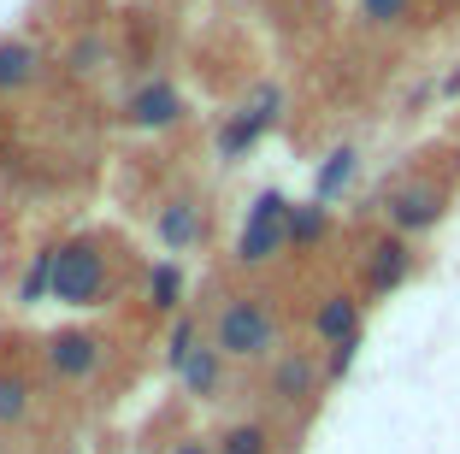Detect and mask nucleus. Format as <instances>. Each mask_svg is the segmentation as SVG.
<instances>
[{
    "label": "nucleus",
    "instance_id": "nucleus-1",
    "mask_svg": "<svg viewBox=\"0 0 460 454\" xmlns=\"http://www.w3.org/2000/svg\"><path fill=\"white\" fill-rule=\"evenodd\" d=\"M213 348L225 361H243V366L278 361L284 354V325H278L266 295H230L213 319Z\"/></svg>",
    "mask_w": 460,
    "mask_h": 454
},
{
    "label": "nucleus",
    "instance_id": "nucleus-2",
    "mask_svg": "<svg viewBox=\"0 0 460 454\" xmlns=\"http://www.w3.org/2000/svg\"><path fill=\"white\" fill-rule=\"evenodd\" d=\"M112 278H107V254L101 242L77 236L54 248V301L59 307H107Z\"/></svg>",
    "mask_w": 460,
    "mask_h": 454
},
{
    "label": "nucleus",
    "instance_id": "nucleus-3",
    "mask_svg": "<svg viewBox=\"0 0 460 454\" xmlns=\"http://www.w3.org/2000/svg\"><path fill=\"white\" fill-rule=\"evenodd\" d=\"M289 207L296 200L284 195V189H260L254 207H248L243 218V236H236V260L243 266H271V260L289 248Z\"/></svg>",
    "mask_w": 460,
    "mask_h": 454
},
{
    "label": "nucleus",
    "instance_id": "nucleus-4",
    "mask_svg": "<svg viewBox=\"0 0 460 454\" xmlns=\"http://www.w3.org/2000/svg\"><path fill=\"white\" fill-rule=\"evenodd\" d=\"M278 119H284V89H278V83H260L254 101H243V107H236L225 124H218V160L236 165V160H243V154H248V147H254Z\"/></svg>",
    "mask_w": 460,
    "mask_h": 454
},
{
    "label": "nucleus",
    "instance_id": "nucleus-5",
    "mask_svg": "<svg viewBox=\"0 0 460 454\" xmlns=\"http://www.w3.org/2000/svg\"><path fill=\"white\" fill-rule=\"evenodd\" d=\"M48 372L59 378V384H89V378L101 372V361H107V336L101 331H83V325H66V331L48 336Z\"/></svg>",
    "mask_w": 460,
    "mask_h": 454
},
{
    "label": "nucleus",
    "instance_id": "nucleus-6",
    "mask_svg": "<svg viewBox=\"0 0 460 454\" xmlns=\"http://www.w3.org/2000/svg\"><path fill=\"white\" fill-rule=\"evenodd\" d=\"M319 384H325V361H319L313 348H284L266 372V396L278 401V407H307V401L319 396Z\"/></svg>",
    "mask_w": 460,
    "mask_h": 454
},
{
    "label": "nucleus",
    "instance_id": "nucleus-7",
    "mask_svg": "<svg viewBox=\"0 0 460 454\" xmlns=\"http://www.w3.org/2000/svg\"><path fill=\"white\" fill-rule=\"evenodd\" d=\"M384 213H390V230L395 236H425V230H437L443 225V213H448V195L443 189H431V183H402L390 195V207H384Z\"/></svg>",
    "mask_w": 460,
    "mask_h": 454
},
{
    "label": "nucleus",
    "instance_id": "nucleus-8",
    "mask_svg": "<svg viewBox=\"0 0 460 454\" xmlns=\"http://www.w3.org/2000/svg\"><path fill=\"white\" fill-rule=\"evenodd\" d=\"M407 278H413V242L407 236L390 230L366 248V295H395Z\"/></svg>",
    "mask_w": 460,
    "mask_h": 454
},
{
    "label": "nucleus",
    "instance_id": "nucleus-9",
    "mask_svg": "<svg viewBox=\"0 0 460 454\" xmlns=\"http://www.w3.org/2000/svg\"><path fill=\"white\" fill-rule=\"evenodd\" d=\"M201 230H207V207L195 195H177V200H165L160 213H154V236H160V248H172V254L195 248Z\"/></svg>",
    "mask_w": 460,
    "mask_h": 454
},
{
    "label": "nucleus",
    "instance_id": "nucleus-10",
    "mask_svg": "<svg viewBox=\"0 0 460 454\" xmlns=\"http://www.w3.org/2000/svg\"><path fill=\"white\" fill-rule=\"evenodd\" d=\"M124 112H130L136 130H165V124H177L190 107H183V94H177L165 77H154V83H142V89L130 94V107H124Z\"/></svg>",
    "mask_w": 460,
    "mask_h": 454
},
{
    "label": "nucleus",
    "instance_id": "nucleus-11",
    "mask_svg": "<svg viewBox=\"0 0 460 454\" xmlns=\"http://www.w3.org/2000/svg\"><path fill=\"white\" fill-rule=\"evenodd\" d=\"M313 331H319V343H325V348L360 336V295H349V289L325 295V301L313 307Z\"/></svg>",
    "mask_w": 460,
    "mask_h": 454
},
{
    "label": "nucleus",
    "instance_id": "nucleus-12",
    "mask_svg": "<svg viewBox=\"0 0 460 454\" xmlns=\"http://www.w3.org/2000/svg\"><path fill=\"white\" fill-rule=\"evenodd\" d=\"M225 366H230V361H225V354L213 348V336H207V343L190 354V366L177 372V384L190 389L195 401H218V389H225Z\"/></svg>",
    "mask_w": 460,
    "mask_h": 454
},
{
    "label": "nucleus",
    "instance_id": "nucleus-13",
    "mask_svg": "<svg viewBox=\"0 0 460 454\" xmlns=\"http://www.w3.org/2000/svg\"><path fill=\"white\" fill-rule=\"evenodd\" d=\"M36 71H41V54L30 48L24 36H0V94L30 89V83H36Z\"/></svg>",
    "mask_w": 460,
    "mask_h": 454
},
{
    "label": "nucleus",
    "instance_id": "nucleus-14",
    "mask_svg": "<svg viewBox=\"0 0 460 454\" xmlns=\"http://www.w3.org/2000/svg\"><path fill=\"white\" fill-rule=\"evenodd\" d=\"M354 172H360V147H349V142L331 147L325 165H319V177H313V200H325V207H331V200L354 183Z\"/></svg>",
    "mask_w": 460,
    "mask_h": 454
},
{
    "label": "nucleus",
    "instance_id": "nucleus-15",
    "mask_svg": "<svg viewBox=\"0 0 460 454\" xmlns=\"http://www.w3.org/2000/svg\"><path fill=\"white\" fill-rule=\"evenodd\" d=\"M331 236V207L325 200H296L289 207V248H319Z\"/></svg>",
    "mask_w": 460,
    "mask_h": 454
},
{
    "label": "nucleus",
    "instance_id": "nucleus-16",
    "mask_svg": "<svg viewBox=\"0 0 460 454\" xmlns=\"http://www.w3.org/2000/svg\"><path fill=\"white\" fill-rule=\"evenodd\" d=\"M213 442H218V454H271V431L260 419H230Z\"/></svg>",
    "mask_w": 460,
    "mask_h": 454
},
{
    "label": "nucleus",
    "instance_id": "nucleus-17",
    "mask_svg": "<svg viewBox=\"0 0 460 454\" xmlns=\"http://www.w3.org/2000/svg\"><path fill=\"white\" fill-rule=\"evenodd\" d=\"M148 307L154 313H177L183 307V272H177V260H160V266L148 272Z\"/></svg>",
    "mask_w": 460,
    "mask_h": 454
},
{
    "label": "nucleus",
    "instance_id": "nucleus-18",
    "mask_svg": "<svg viewBox=\"0 0 460 454\" xmlns=\"http://www.w3.org/2000/svg\"><path fill=\"white\" fill-rule=\"evenodd\" d=\"M18 301H24V307H36V301H54V248H41V254L24 266V283H18Z\"/></svg>",
    "mask_w": 460,
    "mask_h": 454
},
{
    "label": "nucleus",
    "instance_id": "nucleus-19",
    "mask_svg": "<svg viewBox=\"0 0 460 454\" xmlns=\"http://www.w3.org/2000/svg\"><path fill=\"white\" fill-rule=\"evenodd\" d=\"M30 407H36V396H30V384L18 372H0V425H24Z\"/></svg>",
    "mask_w": 460,
    "mask_h": 454
},
{
    "label": "nucleus",
    "instance_id": "nucleus-20",
    "mask_svg": "<svg viewBox=\"0 0 460 454\" xmlns=\"http://www.w3.org/2000/svg\"><path fill=\"white\" fill-rule=\"evenodd\" d=\"M195 348H201V331H195V319H183V313H177L172 336H165V366H172V372H183Z\"/></svg>",
    "mask_w": 460,
    "mask_h": 454
},
{
    "label": "nucleus",
    "instance_id": "nucleus-21",
    "mask_svg": "<svg viewBox=\"0 0 460 454\" xmlns=\"http://www.w3.org/2000/svg\"><path fill=\"white\" fill-rule=\"evenodd\" d=\"M360 18L372 30H395V24L413 18V0H360Z\"/></svg>",
    "mask_w": 460,
    "mask_h": 454
},
{
    "label": "nucleus",
    "instance_id": "nucleus-22",
    "mask_svg": "<svg viewBox=\"0 0 460 454\" xmlns=\"http://www.w3.org/2000/svg\"><path fill=\"white\" fill-rule=\"evenodd\" d=\"M354 354H360V336H349V343H337V348H331V354H325V384H337V378H349Z\"/></svg>",
    "mask_w": 460,
    "mask_h": 454
},
{
    "label": "nucleus",
    "instance_id": "nucleus-23",
    "mask_svg": "<svg viewBox=\"0 0 460 454\" xmlns=\"http://www.w3.org/2000/svg\"><path fill=\"white\" fill-rule=\"evenodd\" d=\"M165 454H218V442L213 437H177Z\"/></svg>",
    "mask_w": 460,
    "mask_h": 454
}]
</instances>
